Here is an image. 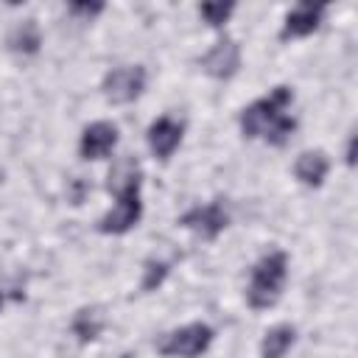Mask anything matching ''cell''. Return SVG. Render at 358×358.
I'll list each match as a JSON object with an SVG mask.
<instances>
[{"label": "cell", "instance_id": "9a60e30c", "mask_svg": "<svg viewBox=\"0 0 358 358\" xmlns=\"http://www.w3.org/2000/svg\"><path fill=\"white\" fill-rule=\"evenodd\" d=\"M232 11H235L232 3H204V6L199 8V14L204 17V22H210L213 28H221V25L229 20Z\"/></svg>", "mask_w": 358, "mask_h": 358}, {"label": "cell", "instance_id": "2e32d148", "mask_svg": "<svg viewBox=\"0 0 358 358\" xmlns=\"http://www.w3.org/2000/svg\"><path fill=\"white\" fill-rule=\"evenodd\" d=\"M165 274H168V263H162V260H148L145 268H143V282H140L143 291H154L157 285H162Z\"/></svg>", "mask_w": 358, "mask_h": 358}, {"label": "cell", "instance_id": "e0dca14e", "mask_svg": "<svg viewBox=\"0 0 358 358\" xmlns=\"http://www.w3.org/2000/svg\"><path fill=\"white\" fill-rule=\"evenodd\" d=\"M70 11H73V14H81V17H95V14L103 11V6H101V3H73Z\"/></svg>", "mask_w": 358, "mask_h": 358}, {"label": "cell", "instance_id": "4fadbf2b", "mask_svg": "<svg viewBox=\"0 0 358 358\" xmlns=\"http://www.w3.org/2000/svg\"><path fill=\"white\" fill-rule=\"evenodd\" d=\"M8 45H11V50H17V53H36V50H39V45H42V36H39V25H36V20H22V22L11 31Z\"/></svg>", "mask_w": 358, "mask_h": 358}, {"label": "cell", "instance_id": "ba28073f", "mask_svg": "<svg viewBox=\"0 0 358 358\" xmlns=\"http://www.w3.org/2000/svg\"><path fill=\"white\" fill-rule=\"evenodd\" d=\"M238 64H241V48H238L235 39H227V36L218 39V42L207 50V56L201 59V67H204L213 78H229V76H235Z\"/></svg>", "mask_w": 358, "mask_h": 358}, {"label": "cell", "instance_id": "3957f363", "mask_svg": "<svg viewBox=\"0 0 358 358\" xmlns=\"http://www.w3.org/2000/svg\"><path fill=\"white\" fill-rule=\"evenodd\" d=\"M285 277H288V257L282 252H271L266 255L255 268H252V280H249V288H246V299L255 310H266L271 308L280 294H282V285H285Z\"/></svg>", "mask_w": 358, "mask_h": 358}, {"label": "cell", "instance_id": "8fae6325", "mask_svg": "<svg viewBox=\"0 0 358 358\" xmlns=\"http://www.w3.org/2000/svg\"><path fill=\"white\" fill-rule=\"evenodd\" d=\"M327 168H330V162H327V157H324L322 151H305V154L296 159L294 173H296V179H299L302 185L319 187V185L324 182V176H327Z\"/></svg>", "mask_w": 358, "mask_h": 358}, {"label": "cell", "instance_id": "ac0fdd59", "mask_svg": "<svg viewBox=\"0 0 358 358\" xmlns=\"http://www.w3.org/2000/svg\"><path fill=\"white\" fill-rule=\"evenodd\" d=\"M347 162L350 165L355 162V137H350V143H347Z\"/></svg>", "mask_w": 358, "mask_h": 358}, {"label": "cell", "instance_id": "8992f818", "mask_svg": "<svg viewBox=\"0 0 358 358\" xmlns=\"http://www.w3.org/2000/svg\"><path fill=\"white\" fill-rule=\"evenodd\" d=\"M227 210L221 207V201H210V204H196V207H190L182 218H179V224L185 227V229H190V232H196L199 238H204V241H213V238H218V232L227 227Z\"/></svg>", "mask_w": 358, "mask_h": 358}, {"label": "cell", "instance_id": "7a4b0ae2", "mask_svg": "<svg viewBox=\"0 0 358 358\" xmlns=\"http://www.w3.org/2000/svg\"><path fill=\"white\" fill-rule=\"evenodd\" d=\"M109 190H115L117 201L115 207L98 221V229L106 235H123L129 232L143 213L140 201V168L131 159H123L112 173H109Z\"/></svg>", "mask_w": 358, "mask_h": 358}, {"label": "cell", "instance_id": "30bf717a", "mask_svg": "<svg viewBox=\"0 0 358 358\" xmlns=\"http://www.w3.org/2000/svg\"><path fill=\"white\" fill-rule=\"evenodd\" d=\"M324 8L322 6H296L282 25V39H296V36H308L319 28Z\"/></svg>", "mask_w": 358, "mask_h": 358}, {"label": "cell", "instance_id": "d6986e66", "mask_svg": "<svg viewBox=\"0 0 358 358\" xmlns=\"http://www.w3.org/2000/svg\"><path fill=\"white\" fill-rule=\"evenodd\" d=\"M0 308H3V291H0Z\"/></svg>", "mask_w": 358, "mask_h": 358}, {"label": "cell", "instance_id": "9c48e42d", "mask_svg": "<svg viewBox=\"0 0 358 358\" xmlns=\"http://www.w3.org/2000/svg\"><path fill=\"white\" fill-rule=\"evenodd\" d=\"M145 137H148L151 154L159 157V159H168L179 148V143H182V123L165 115V117H159V120H154L148 126V134Z\"/></svg>", "mask_w": 358, "mask_h": 358}, {"label": "cell", "instance_id": "52a82bcc", "mask_svg": "<svg viewBox=\"0 0 358 358\" xmlns=\"http://www.w3.org/2000/svg\"><path fill=\"white\" fill-rule=\"evenodd\" d=\"M117 145V126L106 120H95L81 131L78 151L84 159H103Z\"/></svg>", "mask_w": 358, "mask_h": 358}, {"label": "cell", "instance_id": "7c38bea8", "mask_svg": "<svg viewBox=\"0 0 358 358\" xmlns=\"http://www.w3.org/2000/svg\"><path fill=\"white\" fill-rule=\"evenodd\" d=\"M294 338H296V330H294L291 324H277V327H271V330L263 336V341H260V355H263V358H282V355L291 350Z\"/></svg>", "mask_w": 358, "mask_h": 358}, {"label": "cell", "instance_id": "6da1fadb", "mask_svg": "<svg viewBox=\"0 0 358 358\" xmlns=\"http://www.w3.org/2000/svg\"><path fill=\"white\" fill-rule=\"evenodd\" d=\"M291 98V87H274L266 98L249 103L241 112V131L246 137H263L271 145H282L296 129V120L288 115Z\"/></svg>", "mask_w": 358, "mask_h": 358}, {"label": "cell", "instance_id": "ffe728a7", "mask_svg": "<svg viewBox=\"0 0 358 358\" xmlns=\"http://www.w3.org/2000/svg\"><path fill=\"white\" fill-rule=\"evenodd\" d=\"M123 358H131V355H123Z\"/></svg>", "mask_w": 358, "mask_h": 358}, {"label": "cell", "instance_id": "5b68a950", "mask_svg": "<svg viewBox=\"0 0 358 358\" xmlns=\"http://www.w3.org/2000/svg\"><path fill=\"white\" fill-rule=\"evenodd\" d=\"M143 90H145V70L140 64L115 67L103 78V95L112 103H131L134 98H140Z\"/></svg>", "mask_w": 358, "mask_h": 358}, {"label": "cell", "instance_id": "277c9868", "mask_svg": "<svg viewBox=\"0 0 358 358\" xmlns=\"http://www.w3.org/2000/svg\"><path fill=\"white\" fill-rule=\"evenodd\" d=\"M210 344H213V327L193 322V324H185V327L168 333L157 350L168 358H199Z\"/></svg>", "mask_w": 358, "mask_h": 358}, {"label": "cell", "instance_id": "5bb4252c", "mask_svg": "<svg viewBox=\"0 0 358 358\" xmlns=\"http://www.w3.org/2000/svg\"><path fill=\"white\" fill-rule=\"evenodd\" d=\"M101 327H103V322L98 319V313L95 310H90V308H81L76 316H73V333L78 336V341H95L98 336H101Z\"/></svg>", "mask_w": 358, "mask_h": 358}]
</instances>
